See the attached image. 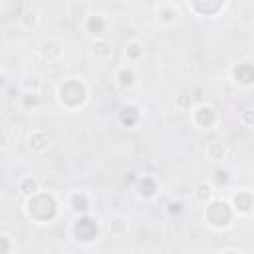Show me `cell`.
<instances>
[{
  "mask_svg": "<svg viewBox=\"0 0 254 254\" xmlns=\"http://www.w3.org/2000/svg\"><path fill=\"white\" fill-rule=\"evenodd\" d=\"M58 101L65 109H77L87 101V85L81 81V77H67L58 85Z\"/></svg>",
  "mask_w": 254,
  "mask_h": 254,
  "instance_id": "obj_1",
  "label": "cell"
},
{
  "mask_svg": "<svg viewBox=\"0 0 254 254\" xmlns=\"http://www.w3.org/2000/svg\"><path fill=\"white\" fill-rule=\"evenodd\" d=\"M234 218H236V212L230 206V200H224V198H216L214 196L204 206V220L208 222V226H212L216 230L230 228Z\"/></svg>",
  "mask_w": 254,
  "mask_h": 254,
  "instance_id": "obj_2",
  "label": "cell"
},
{
  "mask_svg": "<svg viewBox=\"0 0 254 254\" xmlns=\"http://www.w3.org/2000/svg\"><path fill=\"white\" fill-rule=\"evenodd\" d=\"M71 234L77 242L81 244H91L93 240H97V234H99V224L97 220L89 218L87 214L85 216H77L71 224Z\"/></svg>",
  "mask_w": 254,
  "mask_h": 254,
  "instance_id": "obj_3",
  "label": "cell"
},
{
  "mask_svg": "<svg viewBox=\"0 0 254 254\" xmlns=\"http://www.w3.org/2000/svg\"><path fill=\"white\" fill-rule=\"evenodd\" d=\"M107 28H109V20H107L105 14H101V12H91V14H87L85 20H83V30H85V34H87L91 40L105 38Z\"/></svg>",
  "mask_w": 254,
  "mask_h": 254,
  "instance_id": "obj_4",
  "label": "cell"
},
{
  "mask_svg": "<svg viewBox=\"0 0 254 254\" xmlns=\"http://www.w3.org/2000/svg\"><path fill=\"white\" fill-rule=\"evenodd\" d=\"M36 58L42 60V62H46V64H56V62H60V60L64 58V46H62V42H60V40H54V38L44 40V42L36 48Z\"/></svg>",
  "mask_w": 254,
  "mask_h": 254,
  "instance_id": "obj_5",
  "label": "cell"
},
{
  "mask_svg": "<svg viewBox=\"0 0 254 254\" xmlns=\"http://www.w3.org/2000/svg\"><path fill=\"white\" fill-rule=\"evenodd\" d=\"M192 123L198 129H210L218 123V113L210 103H200L192 109Z\"/></svg>",
  "mask_w": 254,
  "mask_h": 254,
  "instance_id": "obj_6",
  "label": "cell"
},
{
  "mask_svg": "<svg viewBox=\"0 0 254 254\" xmlns=\"http://www.w3.org/2000/svg\"><path fill=\"white\" fill-rule=\"evenodd\" d=\"M230 206L234 208L236 216H246V214H250V212L254 210V192H252V190H246V189L234 192V194L230 196Z\"/></svg>",
  "mask_w": 254,
  "mask_h": 254,
  "instance_id": "obj_7",
  "label": "cell"
},
{
  "mask_svg": "<svg viewBox=\"0 0 254 254\" xmlns=\"http://www.w3.org/2000/svg\"><path fill=\"white\" fill-rule=\"evenodd\" d=\"M26 145H28V151L34 153V155H42L50 149V135L46 129L38 127V129H32L28 133V139H26Z\"/></svg>",
  "mask_w": 254,
  "mask_h": 254,
  "instance_id": "obj_8",
  "label": "cell"
},
{
  "mask_svg": "<svg viewBox=\"0 0 254 254\" xmlns=\"http://www.w3.org/2000/svg\"><path fill=\"white\" fill-rule=\"evenodd\" d=\"M230 77L236 85H242V87L254 85V64L252 62H240V64L232 65Z\"/></svg>",
  "mask_w": 254,
  "mask_h": 254,
  "instance_id": "obj_9",
  "label": "cell"
},
{
  "mask_svg": "<svg viewBox=\"0 0 254 254\" xmlns=\"http://www.w3.org/2000/svg\"><path fill=\"white\" fill-rule=\"evenodd\" d=\"M67 202H69L71 210H73L77 216H85V214H89V210H91V194H89L85 189H75V190L67 196Z\"/></svg>",
  "mask_w": 254,
  "mask_h": 254,
  "instance_id": "obj_10",
  "label": "cell"
},
{
  "mask_svg": "<svg viewBox=\"0 0 254 254\" xmlns=\"http://www.w3.org/2000/svg\"><path fill=\"white\" fill-rule=\"evenodd\" d=\"M131 230V220L125 216V214H113L109 216L107 220V232L115 238H121V236H127Z\"/></svg>",
  "mask_w": 254,
  "mask_h": 254,
  "instance_id": "obj_11",
  "label": "cell"
},
{
  "mask_svg": "<svg viewBox=\"0 0 254 254\" xmlns=\"http://www.w3.org/2000/svg\"><path fill=\"white\" fill-rule=\"evenodd\" d=\"M228 6V2H190L189 8L198 14V16H208V18H216L224 8Z\"/></svg>",
  "mask_w": 254,
  "mask_h": 254,
  "instance_id": "obj_12",
  "label": "cell"
},
{
  "mask_svg": "<svg viewBox=\"0 0 254 254\" xmlns=\"http://www.w3.org/2000/svg\"><path fill=\"white\" fill-rule=\"evenodd\" d=\"M192 194H194V198H196V202L198 204H202V206H206L212 198H214V194H216V189H214V185H212V181H206V179H200V181H196V185H194V190H192Z\"/></svg>",
  "mask_w": 254,
  "mask_h": 254,
  "instance_id": "obj_13",
  "label": "cell"
},
{
  "mask_svg": "<svg viewBox=\"0 0 254 254\" xmlns=\"http://www.w3.org/2000/svg\"><path fill=\"white\" fill-rule=\"evenodd\" d=\"M18 192H20L24 198H32V196L40 194V192H42L40 179H38V177H34V175L20 177V179H18Z\"/></svg>",
  "mask_w": 254,
  "mask_h": 254,
  "instance_id": "obj_14",
  "label": "cell"
},
{
  "mask_svg": "<svg viewBox=\"0 0 254 254\" xmlns=\"http://www.w3.org/2000/svg\"><path fill=\"white\" fill-rule=\"evenodd\" d=\"M115 81H117V85H119L121 89H131V87H135V83H137L135 65L125 64V65L117 67V71H115Z\"/></svg>",
  "mask_w": 254,
  "mask_h": 254,
  "instance_id": "obj_15",
  "label": "cell"
},
{
  "mask_svg": "<svg viewBox=\"0 0 254 254\" xmlns=\"http://www.w3.org/2000/svg\"><path fill=\"white\" fill-rule=\"evenodd\" d=\"M89 54L99 60V62H107L111 56H113V44L107 40V38H99V40H91V46H89Z\"/></svg>",
  "mask_w": 254,
  "mask_h": 254,
  "instance_id": "obj_16",
  "label": "cell"
},
{
  "mask_svg": "<svg viewBox=\"0 0 254 254\" xmlns=\"http://www.w3.org/2000/svg\"><path fill=\"white\" fill-rule=\"evenodd\" d=\"M159 192V183L151 175H143L137 179V194L145 200H151Z\"/></svg>",
  "mask_w": 254,
  "mask_h": 254,
  "instance_id": "obj_17",
  "label": "cell"
},
{
  "mask_svg": "<svg viewBox=\"0 0 254 254\" xmlns=\"http://www.w3.org/2000/svg\"><path fill=\"white\" fill-rule=\"evenodd\" d=\"M177 18H179V6H177V4H173V2H163V4H159V8H157V20H159L163 26L175 24Z\"/></svg>",
  "mask_w": 254,
  "mask_h": 254,
  "instance_id": "obj_18",
  "label": "cell"
},
{
  "mask_svg": "<svg viewBox=\"0 0 254 254\" xmlns=\"http://www.w3.org/2000/svg\"><path fill=\"white\" fill-rule=\"evenodd\" d=\"M139 119H141V109L135 103H127V105H123L119 109V121H121V125L135 127L139 123Z\"/></svg>",
  "mask_w": 254,
  "mask_h": 254,
  "instance_id": "obj_19",
  "label": "cell"
},
{
  "mask_svg": "<svg viewBox=\"0 0 254 254\" xmlns=\"http://www.w3.org/2000/svg\"><path fill=\"white\" fill-rule=\"evenodd\" d=\"M145 56V46L141 40H129L125 44V58H127V64L133 65V64H139Z\"/></svg>",
  "mask_w": 254,
  "mask_h": 254,
  "instance_id": "obj_20",
  "label": "cell"
},
{
  "mask_svg": "<svg viewBox=\"0 0 254 254\" xmlns=\"http://www.w3.org/2000/svg\"><path fill=\"white\" fill-rule=\"evenodd\" d=\"M204 155H206V159L208 161H222V159H226V155H228V147L222 143V141H210V143H206V147H204Z\"/></svg>",
  "mask_w": 254,
  "mask_h": 254,
  "instance_id": "obj_21",
  "label": "cell"
},
{
  "mask_svg": "<svg viewBox=\"0 0 254 254\" xmlns=\"http://www.w3.org/2000/svg\"><path fill=\"white\" fill-rule=\"evenodd\" d=\"M18 20H20L22 28L30 30V28H34V26L38 24V12H36L32 6L24 4V8H22V10H20V14H18Z\"/></svg>",
  "mask_w": 254,
  "mask_h": 254,
  "instance_id": "obj_22",
  "label": "cell"
},
{
  "mask_svg": "<svg viewBox=\"0 0 254 254\" xmlns=\"http://www.w3.org/2000/svg\"><path fill=\"white\" fill-rule=\"evenodd\" d=\"M22 89L26 93H40L42 91V79H40V75H28L22 81Z\"/></svg>",
  "mask_w": 254,
  "mask_h": 254,
  "instance_id": "obj_23",
  "label": "cell"
},
{
  "mask_svg": "<svg viewBox=\"0 0 254 254\" xmlns=\"http://www.w3.org/2000/svg\"><path fill=\"white\" fill-rule=\"evenodd\" d=\"M20 103H22V109L30 111V109H36L40 107V93H22L20 95Z\"/></svg>",
  "mask_w": 254,
  "mask_h": 254,
  "instance_id": "obj_24",
  "label": "cell"
},
{
  "mask_svg": "<svg viewBox=\"0 0 254 254\" xmlns=\"http://www.w3.org/2000/svg\"><path fill=\"white\" fill-rule=\"evenodd\" d=\"M212 185H214V189H216V187H222V189L228 187V185H230V171H228L226 167L216 169V171H214V183H212Z\"/></svg>",
  "mask_w": 254,
  "mask_h": 254,
  "instance_id": "obj_25",
  "label": "cell"
},
{
  "mask_svg": "<svg viewBox=\"0 0 254 254\" xmlns=\"http://www.w3.org/2000/svg\"><path fill=\"white\" fill-rule=\"evenodd\" d=\"M12 252H16V242H14L12 236L4 230V232L0 234V254H12Z\"/></svg>",
  "mask_w": 254,
  "mask_h": 254,
  "instance_id": "obj_26",
  "label": "cell"
},
{
  "mask_svg": "<svg viewBox=\"0 0 254 254\" xmlns=\"http://www.w3.org/2000/svg\"><path fill=\"white\" fill-rule=\"evenodd\" d=\"M192 105V97L187 93V91H181L177 97H175V107L181 109V111H189Z\"/></svg>",
  "mask_w": 254,
  "mask_h": 254,
  "instance_id": "obj_27",
  "label": "cell"
},
{
  "mask_svg": "<svg viewBox=\"0 0 254 254\" xmlns=\"http://www.w3.org/2000/svg\"><path fill=\"white\" fill-rule=\"evenodd\" d=\"M238 121H240V125H244V127H248V129H254V109H242L240 111V115H238Z\"/></svg>",
  "mask_w": 254,
  "mask_h": 254,
  "instance_id": "obj_28",
  "label": "cell"
},
{
  "mask_svg": "<svg viewBox=\"0 0 254 254\" xmlns=\"http://www.w3.org/2000/svg\"><path fill=\"white\" fill-rule=\"evenodd\" d=\"M183 202L181 200H171V202H167V212L173 216V214H179V212H183Z\"/></svg>",
  "mask_w": 254,
  "mask_h": 254,
  "instance_id": "obj_29",
  "label": "cell"
},
{
  "mask_svg": "<svg viewBox=\"0 0 254 254\" xmlns=\"http://www.w3.org/2000/svg\"><path fill=\"white\" fill-rule=\"evenodd\" d=\"M220 254H242L240 250H236V248H226V250H222Z\"/></svg>",
  "mask_w": 254,
  "mask_h": 254,
  "instance_id": "obj_30",
  "label": "cell"
}]
</instances>
